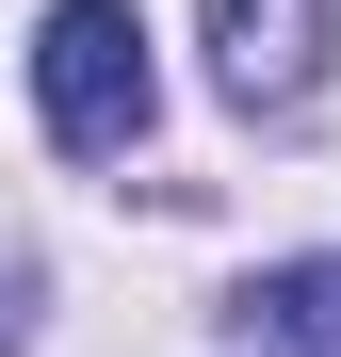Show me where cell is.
<instances>
[{
  "mask_svg": "<svg viewBox=\"0 0 341 357\" xmlns=\"http://www.w3.org/2000/svg\"><path fill=\"white\" fill-rule=\"evenodd\" d=\"M146 98H162L146 0H49V17H33V130L66 146V162H114V146L146 130Z\"/></svg>",
  "mask_w": 341,
  "mask_h": 357,
  "instance_id": "1",
  "label": "cell"
},
{
  "mask_svg": "<svg viewBox=\"0 0 341 357\" xmlns=\"http://www.w3.org/2000/svg\"><path fill=\"white\" fill-rule=\"evenodd\" d=\"M341 49V0H211V82L244 114H293Z\"/></svg>",
  "mask_w": 341,
  "mask_h": 357,
  "instance_id": "2",
  "label": "cell"
},
{
  "mask_svg": "<svg viewBox=\"0 0 341 357\" xmlns=\"http://www.w3.org/2000/svg\"><path fill=\"white\" fill-rule=\"evenodd\" d=\"M244 325H260V357H341V260H276L244 292Z\"/></svg>",
  "mask_w": 341,
  "mask_h": 357,
  "instance_id": "3",
  "label": "cell"
}]
</instances>
